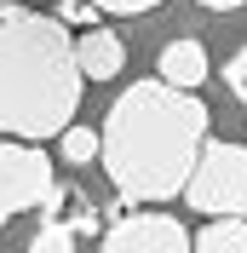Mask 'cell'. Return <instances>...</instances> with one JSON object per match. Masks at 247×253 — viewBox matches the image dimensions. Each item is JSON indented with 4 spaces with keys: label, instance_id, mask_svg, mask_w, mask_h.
<instances>
[{
    "label": "cell",
    "instance_id": "cell-1",
    "mask_svg": "<svg viewBox=\"0 0 247 253\" xmlns=\"http://www.w3.org/2000/svg\"><path fill=\"white\" fill-rule=\"evenodd\" d=\"M207 104L196 92H172L161 81H132L115 92L98 126V161L121 202H172L207 144Z\"/></svg>",
    "mask_w": 247,
    "mask_h": 253
},
{
    "label": "cell",
    "instance_id": "cell-2",
    "mask_svg": "<svg viewBox=\"0 0 247 253\" xmlns=\"http://www.w3.org/2000/svg\"><path fill=\"white\" fill-rule=\"evenodd\" d=\"M86 81L75 69V41L52 12H0V132L17 144H46L75 126Z\"/></svg>",
    "mask_w": 247,
    "mask_h": 253
},
{
    "label": "cell",
    "instance_id": "cell-3",
    "mask_svg": "<svg viewBox=\"0 0 247 253\" xmlns=\"http://www.w3.org/2000/svg\"><path fill=\"white\" fill-rule=\"evenodd\" d=\"M190 213H213V219H247V144L207 138L196 167L184 178Z\"/></svg>",
    "mask_w": 247,
    "mask_h": 253
},
{
    "label": "cell",
    "instance_id": "cell-4",
    "mask_svg": "<svg viewBox=\"0 0 247 253\" xmlns=\"http://www.w3.org/2000/svg\"><path fill=\"white\" fill-rule=\"evenodd\" d=\"M52 184H58V173H52V156L41 144H17V138L0 144V224L12 213L41 207L52 196Z\"/></svg>",
    "mask_w": 247,
    "mask_h": 253
},
{
    "label": "cell",
    "instance_id": "cell-5",
    "mask_svg": "<svg viewBox=\"0 0 247 253\" xmlns=\"http://www.w3.org/2000/svg\"><path fill=\"white\" fill-rule=\"evenodd\" d=\"M98 253H190V230L172 213H126L98 236Z\"/></svg>",
    "mask_w": 247,
    "mask_h": 253
},
{
    "label": "cell",
    "instance_id": "cell-6",
    "mask_svg": "<svg viewBox=\"0 0 247 253\" xmlns=\"http://www.w3.org/2000/svg\"><path fill=\"white\" fill-rule=\"evenodd\" d=\"M155 81L161 86H172V92H196L201 81H207V46L201 41H167L161 46V58H155Z\"/></svg>",
    "mask_w": 247,
    "mask_h": 253
},
{
    "label": "cell",
    "instance_id": "cell-7",
    "mask_svg": "<svg viewBox=\"0 0 247 253\" xmlns=\"http://www.w3.org/2000/svg\"><path fill=\"white\" fill-rule=\"evenodd\" d=\"M75 69L81 81H115L126 69V41L115 29H86L75 41Z\"/></svg>",
    "mask_w": 247,
    "mask_h": 253
},
{
    "label": "cell",
    "instance_id": "cell-8",
    "mask_svg": "<svg viewBox=\"0 0 247 253\" xmlns=\"http://www.w3.org/2000/svg\"><path fill=\"white\" fill-rule=\"evenodd\" d=\"M190 253H247V219H207L190 236Z\"/></svg>",
    "mask_w": 247,
    "mask_h": 253
},
{
    "label": "cell",
    "instance_id": "cell-9",
    "mask_svg": "<svg viewBox=\"0 0 247 253\" xmlns=\"http://www.w3.org/2000/svg\"><path fill=\"white\" fill-rule=\"evenodd\" d=\"M58 156L69 161V167L98 161V132H92V126H63V132H58Z\"/></svg>",
    "mask_w": 247,
    "mask_h": 253
},
{
    "label": "cell",
    "instance_id": "cell-10",
    "mask_svg": "<svg viewBox=\"0 0 247 253\" xmlns=\"http://www.w3.org/2000/svg\"><path fill=\"white\" fill-rule=\"evenodd\" d=\"M29 253H75V230H69L63 219L41 224V230H35V242H29Z\"/></svg>",
    "mask_w": 247,
    "mask_h": 253
},
{
    "label": "cell",
    "instance_id": "cell-11",
    "mask_svg": "<svg viewBox=\"0 0 247 253\" xmlns=\"http://www.w3.org/2000/svg\"><path fill=\"white\" fill-rule=\"evenodd\" d=\"M81 6H92V12H115V17H138V12H155L161 0H81Z\"/></svg>",
    "mask_w": 247,
    "mask_h": 253
},
{
    "label": "cell",
    "instance_id": "cell-12",
    "mask_svg": "<svg viewBox=\"0 0 247 253\" xmlns=\"http://www.w3.org/2000/svg\"><path fill=\"white\" fill-rule=\"evenodd\" d=\"M224 86H230V92L247 104V46H236V58L224 63Z\"/></svg>",
    "mask_w": 247,
    "mask_h": 253
},
{
    "label": "cell",
    "instance_id": "cell-13",
    "mask_svg": "<svg viewBox=\"0 0 247 253\" xmlns=\"http://www.w3.org/2000/svg\"><path fill=\"white\" fill-rule=\"evenodd\" d=\"M63 17H81V23H92L98 12H92V6H81V0H63Z\"/></svg>",
    "mask_w": 247,
    "mask_h": 253
},
{
    "label": "cell",
    "instance_id": "cell-14",
    "mask_svg": "<svg viewBox=\"0 0 247 253\" xmlns=\"http://www.w3.org/2000/svg\"><path fill=\"white\" fill-rule=\"evenodd\" d=\"M196 6H207V12H236V6H247V0H196Z\"/></svg>",
    "mask_w": 247,
    "mask_h": 253
},
{
    "label": "cell",
    "instance_id": "cell-15",
    "mask_svg": "<svg viewBox=\"0 0 247 253\" xmlns=\"http://www.w3.org/2000/svg\"><path fill=\"white\" fill-rule=\"evenodd\" d=\"M6 6H12V0H0V12H6Z\"/></svg>",
    "mask_w": 247,
    "mask_h": 253
}]
</instances>
